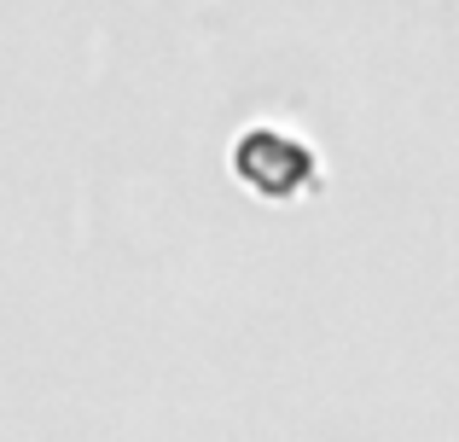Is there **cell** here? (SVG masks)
Here are the masks:
<instances>
[{
    "mask_svg": "<svg viewBox=\"0 0 459 442\" xmlns=\"http://www.w3.org/2000/svg\"><path fill=\"white\" fill-rule=\"evenodd\" d=\"M256 146L268 152V163H262L256 152H238V169H245V181L268 186V193H291V186L308 175V158H303L297 146H280L273 134H256Z\"/></svg>",
    "mask_w": 459,
    "mask_h": 442,
    "instance_id": "6da1fadb",
    "label": "cell"
}]
</instances>
